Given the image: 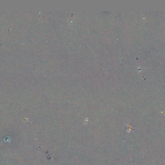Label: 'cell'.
Listing matches in <instances>:
<instances>
[{"label":"cell","mask_w":165,"mask_h":165,"mask_svg":"<svg viewBox=\"0 0 165 165\" xmlns=\"http://www.w3.org/2000/svg\"><path fill=\"white\" fill-rule=\"evenodd\" d=\"M126 126H127L129 127L128 129L126 131V132H129L130 131H132V129L133 128L132 126H128V125H126Z\"/></svg>","instance_id":"6da1fadb"}]
</instances>
